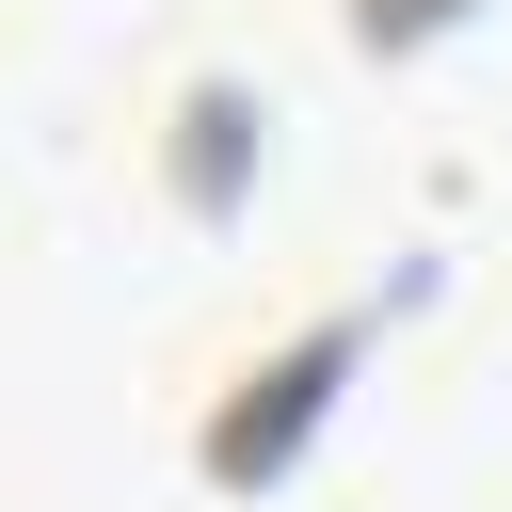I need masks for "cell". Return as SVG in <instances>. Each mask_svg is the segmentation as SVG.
<instances>
[{"label":"cell","instance_id":"7a4b0ae2","mask_svg":"<svg viewBox=\"0 0 512 512\" xmlns=\"http://www.w3.org/2000/svg\"><path fill=\"white\" fill-rule=\"evenodd\" d=\"M256 144H272V112H256L240 80H192V96H176V144H160L176 208H224V192L256 176Z\"/></svg>","mask_w":512,"mask_h":512},{"label":"cell","instance_id":"6da1fadb","mask_svg":"<svg viewBox=\"0 0 512 512\" xmlns=\"http://www.w3.org/2000/svg\"><path fill=\"white\" fill-rule=\"evenodd\" d=\"M352 336H368V304H320V320H304V336H288V352H272V368H256V384L208 416V480H272V464H288V448L336 416V368H352Z\"/></svg>","mask_w":512,"mask_h":512}]
</instances>
